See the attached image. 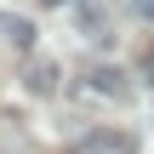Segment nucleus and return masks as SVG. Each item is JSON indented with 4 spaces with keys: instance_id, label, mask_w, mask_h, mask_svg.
I'll list each match as a JSON object with an SVG mask.
<instances>
[{
    "instance_id": "1",
    "label": "nucleus",
    "mask_w": 154,
    "mask_h": 154,
    "mask_svg": "<svg viewBox=\"0 0 154 154\" xmlns=\"http://www.w3.org/2000/svg\"><path fill=\"white\" fill-rule=\"evenodd\" d=\"M69 154H137V137L120 131V126H97V131H86Z\"/></svg>"
},
{
    "instance_id": "2",
    "label": "nucleus",
    "mask_w": 154,
    "mask_h": 154,
    "mask_svg": "<svg viewBox=\"0 0 154 154\" xmlns=\"http://www.w3.org/2000/svg\"><path fill=\"white\" fill-rule=\"evenodd\" d=\"M86 91H91V97H109V103H126V97H131V74L114 69V63H97V69L86 74Z\"/></svg>"
},
{
    "instance_id": "3",
    "label": "nucleus",
    "mask_w": 154,
    "mask_h": 154,
    "mask_svg": "<svg viewBox=\"0 0 154 154\" xmlns=\"http://www.w3.org/2000/svg\"><path fill=\"white\" fill-rule=\"evenodd\" d=\"M0 40H6L11 51H34V23L17 17V11H0Z\"/></svg>"
},
{
    "instance_id": "4",
    "label": "nucleus",
    "mask_w": 154,
    "mask_h": 154,
    "mask_svg": "<svg viewBox=\"0 0 154 154\" xmlns=\"http://www.w3.org/2000/svg\"><path fill=\"white\" fill-rule=\"evenodd\" d=\"M57 74H63V69H57L51 57H34V63H29V74H23V86H29L34 97H51V91H57Z\"/></svg>"
},
{
    "instance_id": "5",
    "label": "nucleus",
    "mask_w": 154,
    "mask_h": 154,
    "mask_svg": "<svg viewBox=\"0 0 154 154\" xmlns=\"http://www.w3.org/2000/svg\"><path fill=\"white\" fill-rule=\"evenodd\" d=\"M74 17H80V34H86V40H109V34H103V11H97V6H80Z\"/></svg>"
},
{
    "instance_id": "6",
    "label": "nucleus",
    "mask_w": 154,
    "mask_h": 154,
    "mask_svg": "<svg viewBox=\"0 0 154 154\" xmlns=\"http://www.w3.org/2000/svg\"><path fill=\"white\" fill-rule=\"evenodd\" d=\"M131 11H137L143 23H154V0H131Z\"/></svg>"
},
{
    "instance_id": "7",
    "label": "nucleus",
    "mask_w": 154,
    "mask_h": 154,
    "mask_svg": "<svg viewBox=\"0 0 154 154\" xmlns=\"http://www.w3.org/2000/svg\"><path fill=\"white\" fill-rule=\"evenodd\" d=\"M143 74H149V86H154V51H143Z\"/></svg>"
},
{
    "instance_id": "8",
    "label": "nucleus",
    "mask_w": 154,
    "mask_h": 154,
    "mask_svg": "<svg viewBox=\"0 0 154 154\" xmlns=\"http://www.w3.org/2000/svg\"><path fill=\"white\" fill-rule=\"evenodd\" d=\"M40 6H74V0H40Z\"/></svg>"
}]
</instances>
